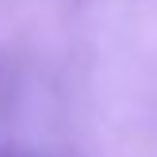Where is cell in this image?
I'll use <instances>...</instances> for the list:
<instances>
[{
	"label": "cell",
	"instance_id": "6da1fadb",
	"mask_svg": "<svg viewBox=\"0 0 157 157\" xmlns=\"http://www.w3.org/2000/svg\"><path fill=\"white\" fill-rule=\"evenodd\" d=\"M0 157H12V153H0Z\"/></svg>",
	"mask_w": 157,
	"mask_h": 157
}]
</instances>
